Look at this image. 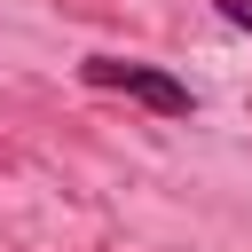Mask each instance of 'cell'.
<instances>
[{"label": "cell", "instance_id": "obj_2", "mask_svg": "<svg viewBox=\"0 0 252 252\" xmlns=\"http://www.w3.org/2000/svg\"><path fill=\"white\" fill-rule=\"evenodd\" d=\"M220 8V24H236V32H252V0H213Z\"/></svg>", "mask_w": 252, "mask_h": 252}, {"label": "cell", "instance_id": "obj_1", "mask_svg": "<svg viewBox=\"0 0 252 252\" xmlns=\"http://www.w3.org/2000/svg\"><path fill=\"white\" fill-rule=\"evenodd\" d=\"M79 79L94 94H126L150 118H197V87L173 79L165 63H134V55H79Z\"/></svg>", "mask_w": 252, "mask_h": 252}]
</instances>
